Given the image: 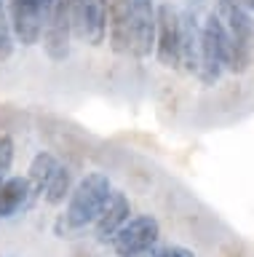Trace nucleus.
Instances as JSON below:
<instances>
[{"label":"nucleus","mask_w":254,"mask_h":257,"mask_svg":"<svg viewBox=\"0 0 254 257\" xmlns=\"http://www.w3.org/2000/svg\"><path fill=\"white\" fill-rule=\"evenodd\" d=\"M222 27H225L230 38V56H227V67L230 72L241 75L249 70V64L254 59V16L246 8L235 6L233 0H217V11Z\"/></svg>","instance_id":"1"},{"label":"nucleus","mask_w":254,"mask_h":257,"mask_svg":"<svg viewBox=\"0 0 254 257\" xmlns=\"http://www.w3.org/2000/svg\"><path fill=\"white\" fill-rule=\"evenodd\" d=\"M110 190H113V185H110L107 174L102 172L86 174L70 193L67 212L62 217L65 230H81L86 225H94V220L99 217L102 206H105V201L110 196Z\"/></svg>","instance_id":"2"},{"label":"nucleus","mask_w":254,"mask_h":257,"mask_svg":"<svg viewBox=\"0 0 254 257\" xmlns=\"http://www.w3.org/2000/svg\"><path fill=\"white\" fill-rule=\"evenodd\" d=\"M230 56V38L225 27H222L217 14H206L201 24V59H198V75L206 86H211L214 80H219L222 70L227 67Z\"/></svg>","instance_id":"3"},{"label":"nucleus","mask_w":254,"mask_h":257,"mask_svg":"<svg viewBox=\"0 0 254 257\" xmlns=\"http://www.w3.org/2000/svg\"><path fill=\"white\" fill-rule=\"evenodd\" d=\"M54 0H11V32L22 46H35L49 24Z\"/></svg>","instance_id":"4"},{"label":"nucleus","mask_w":254,"mask_h":257,"mask_svg":"<svg viewBox=\"0 0 254 257\" xmlns=\"http://www.w3.org/2000/svg\"><path fill=\"white\" fill-rule=\"evenodd\" d=\"M161 238V225L153 214L129 217L126 225L113 236V249L118 257H137L147 249H153Z\"/></svg>","instance_id":"5"},{"label":"nucleus","mask_w":254,"mask_h":257,"mask_svg":"<svg viewBox=\"0 0 254 257\" xmlns=\"http://www.w3.org/2000/svg\"><path fill=\"white\" fill-rule=\"evenodd\" d=\"M78 0H54L49 24L43 30V48L54 62L67 59L70 54V38H73V14Z\"/></svg>","instance_id":"6"},{"label":"nucleus","mask_w":254,"mask_h":257,"mask_svg":"<svg viewBox=\"0 0 254 257\" xmlns=\"http://www.w3.org/2000/svg\"><path fill=\"white\" fill-rule=\"evenodd\" d=\"M179 35H182V14L171 3L158 6L155 56L163 67H179Z\"/></svg>","instance_id":"7"},{"label":"nucleus","mask_w":254,"mask_h":257,"mask_svg":"<svg viewBox=\"0 0 254 257\" xmlns=\"http://www.w3.org/2000/svg\"><path fill=\"white\" fill-rule=\"evenodd\" d=\"M155 22H158V8L153 0H131V51L137 59L150 56L155 48Z\"/></svg>","instance_id":"8"},{"label":"nucleus","mask_w":254,"mask_h":257,"mask_svg":"<svg viewBox=\"0 0 254 257\" xmlns=\"http://www.w3.org/2000/svg\"><path fill=\"white\" fill-rule=\"evenodd\" d=\"M73 35L99 46L107 35V3L105 0H78L73 14Z\"/></svg>","instance_id":"9"},{"label":"nucleus","mask_w":254,"mask_h":257,"mask_svg":"<svg viewBox=\"0 0 254 257\" xmlns=\"http://www.w3.org/2000/svg\"><path fill=\"white\" fill-rule=\"evenodd\" d=\"M131 214V204L126 198L123 190H110V196L102 206L99 217L94 220V233H97L99 241H113V236L126 225Z\"/></svg>","instance_id":"10"},{"label":"nucleus","mask_w":254,"mask_h":257,"mask_svg":"<svg viewBox=\"0 0 254 257\" xmlns=\"http://www.w3.org/2000/svg\"><path fill=\"white\" fill-rule=\"evenodd\" d=\"M107 3V35L110 46L118 54H129L131 51V0H105Z\"/></svg>","instance_id":"11"},{"label":"nucleus","mask_w":254,"mask_h":257,"mask_svg":"<svg viewBox=\"0 0 254 257\" xmlns=\"http://www.w3.org/2000/svg\"><path fill=\"white\" fill-rule=\"evenodd\" d=\"M201 59V27L193 11L182 14V35H179V64L187 72H198Z\"/></svg>","instance_id":"12"},{"label":"nucleus","mask_w":254,"mask_h":257,"mask_svg":"<svg viewBox=\"0 0 254 257\" xmlns=\"http://www.w3.org/2000/svg\"><path fill=\"white\" fill-rule=\"evenodd\" d=\"M30 196H33V188H30L27 177H9L0 185V220H9L17 212H22Z\"/></svg>","instance_id":"13"},{"label":"nucleus","mask_w":254,"mask_h":257,"mask_svg":"<svg viewBox=\"0 0 254 257\" xmlns=\"http://www.w3.org/2000/svg\"><path fill=\"white\" fill-rule=\"evenodd\" d=\"M59 166L62 164L51 156V153H38L33 158V164H30V174H27V182H30V188H33V193H43Z\"/></svg>","instance_id":"14"},{"label":"nucleus","mask_w":254,"mask_h":257,"mask_svg":"<svg viewBox=\"0 0 254 257\" xmlns=\"http://www.w3.org/2000/svg\"><path fill=\"white\" fill-rule=\"evenodd\" d=\"M73 172H70L67 166H59L57 172H54V177L49 180V185H46L43 196L46 201H49L51 206H59L65 198H70V193H73Z\"/></svg>","instance_id":"15"},{"label":"nucleus","mask_w":254,"mask_h":257,"mask_svg":"<svg viewBox=\"0 0 254 257\" xmlns=\"http://www.w3.org/2000/svg\"><path fill=\"white\" fill-rule=\"evenodd\" d=\"M14 51V32H11V24L6 19V11H3V0H0V62H6Z\"/></svg>","instance_id":"16"},{"label":"nucleus","mask_w":254,"mask_h":257,"mask_svg":"<svg viewBox=\"0 0 254 257\" xmlns=\"http://www.w3.org/2000/svg\"><path fill=\"white\" fill-rule=\"evenodd\" d=\"M11 164H14V140L9 134H3L0 137V185L9 180Z\"/></svg>","instance_id":"17"},{"label":"nucleus","mask_w":254,"mask_h":257,"mask_svg":"<svg viewBox=\"0 0 254 257\" xmlns=\"http://www.w3.org/2000/svg\"><path fill=\"white\" fill-rule=\"evenodd\" d=\"M158 257H195V254L185 246H166V249H158Z\"/></svg>","instance_id":"18"},{"label":"nucleus","mask_w":254,"mask_h":257,"mask_svg":"<svg viewBox=\"0 0 254 257\" xmlns=\"http://www.w3.org/2000/svg\"><path fill=\"white\" fill-rule=\"evenodd\" d=\"M235 6H241V8H246L249 14H254V0H233Z\"/></svg>","instance_id":"19"}]
</instances>
